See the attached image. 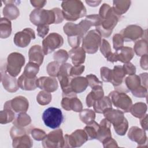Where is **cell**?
Masks as SVG:
<instances>
[{
  "mask_svg": "<svg viewBox=\"0 0 148 148\" xmlns=\"http://www.w3.org/2000/svg\"><path fill=\"white\" fill-rule=\"evenodd\" d=\"M92 23L87 19L82 20L78 24L67 23L64 25L63 30L68 36V43L72 48L79 46L81 39L87 34Z\"/></svg>",
  "mask_w": 148,
  "mask_h": 148,
  "instance_id": "3",
  "label": "cell"
},
{
  "mask_svg": "<svg viewBox=\"0 0 148 148\" xmlns=\"http://www.w3.org/2000/svg\"><path fill=\"white\" fill-rule=\"evenodd\" d=\"M99 16L102 21L101 24L96 27V29L100 32L102 36L109 38L121 16L116 14L112 8L107 3H103L101 6Z\"/></svg>",
  "mask_w": 148,
  "mask_h": 148,
  "instance_id": "2",
  "label": "cell"
},
{
  "mask_svg": "<svg viewBox=\"0 0 148 148\" xmlns=\"http://www.w3.org/2000/svg\"><path fill=\"white\" fill-rule=\"evenodd\" d=\"M100 32L96 29L90 31L85 35L82 40V48L88 54L95 53L102 40Z\"/></svg>",
  "mask_w": 148,
  "mask_h": 148,
  "instance_id": "6",
  "label": "cell"
},
{
  "mask_svg": "<svg viewBox=\"0 0 148 148\" xmlns=\"http://www.w3.org/2000/svg\"><path fill=\"white\" fill-rule=\"evenodd\" d=\"M101 2V1H86V3L92 7H95L98 6Z\"/></svg>",
  "mask_w": 148,
  "mask_h": 148,
  "instance_id": "60",
  "label": "cell"
},
{
  "mask_svg": "<svg viewBox=\"0 0 148 148\" xmlns=\"http://www.w3.org/2000/svg\"><path fill=\"white\" fill-rule=\"evenodd\" d=\"M61 7L64 18L68 21H76L87 13L86 9L81 1H64L61 3Z\"/></svg>",
  "mask_w": 148,
  "mask_h": 148,
  "instance_id": "4",
  "label": "cell"
},
{
  "mask_svg": "<svg viewBox=\"0 0 148 148\" xmlns=\"http://www.w3.org/2000/svg\"><path fill=\"white\" fill-rule=\"evenodd\" d=\"M14 112L10 109H4L0 112V123L2 124L10 123L14 120Z\"/></svg>",
  "mask_w": 148,
  "mask_h": 148,
  "instance_id": "41",
  "label": "cell"
},
{
  "mask_svg": "<svg viewBox=\"0 0 148 148\" xmlns=\"http://www.w3.org/2000/svg\"><path fill=\"white\" fill-rule=\"evenodd\" d=\"M100 51L101 53L103 54V56L107 58L112 53V50H111V47L106 40L103 39L101 40V45H100Z\"/></svg>",
  "mask_w": 148,
  "mask_h": 148,
  "instance_id": "45",
  "label": "cell"
},
{
  "mask_svg": "<svg viewBox=\"0 0 148 148\" xmlns=\"http://www.w3.org/2000/svg\"><path fill=\"white\" fill-rule=\"evenodd\" d=\"M68 54L74 66L80 65L85 61L86 52L82 47L72 48L69 50Z\"/></svg>",
  "mask_w": 148,
  "mask_h": 148,
  "instance_id": "26",
  "label": "cell"
},
{
  "mask_svg": "<svg viewBox=\"0 0 148 148\" xmlns=\"http://www.w3.org/2000/svg\"><path fill=\"white\" fill-rule=\"evenodd\" d=\"M31 135L34 139L38 141L43 140L47 135L44 131L39 128L32 129Z\"/></svg>",
  "mask_w": 148,
  "mask_h": 148,
  "instance_id": "47",
  "label": "cell"
},
{
  "mask_svg": "<svg viewBox=\"0 0 148 148\" xmlns=\"http://www.w3.org/2000/svg\"><path fill=\"white\" fill-rule=\"evenodd\" d=\"M103 114L105 118L113 125L114 128L120 125L126 119L124 116L123 112L120 110L113 109L112 108L106 109L103 112Z\"/></svg>",
  "mask_w": 148,
  "mask_h": 148,
  "instance_id": "20",
  "label": "cell"
},
{
  "mask_svg": "<svg viewBox=\"0 0 148 148\" xmlns=\"http://www.w3.org/2000/svg\"><path fill=\"white\" fill-rule=\"evenodd\" d=\"M37 87L44 91L52 92L56 91L58 87L57 80L54 77L43 76L36 80Z\"/></svg>",
  "mask_w": 148,
  "mask_h": 148,
  "instance_id": "21",
  "label": "cell"
},
{
  "mask_svg": "<svg viewBox=\"0 0 148 148\" xmlns=\"http://www.w3.org/2000/svg\"><path fill=\"white\" fill-rule=\"evenodd\" d=\"M79 117L80 120L87 125L94 121L95 118V113L94 111L91 109H85L80 112Z\"/></svg>",
  "mask_w": 148,
  "mask_h": 148,
  "instance_id": "40",
  "label": "cell"
},
{
  "mask_svg": "<svg viewBox=\"0 0 148 148\" xmlns=\"http://www.w3.org/2000/svg\"><path fill=\"white\" fill-rule=\"evenodd\" d=\"M112 124L106 118L102 119L99 124L96 139L102 142L106 139L112 136L110 127Z\"/></svg>",
  "mask_w": 148,
  "mask_h": 148,
  "instance_id": "24",
  "label": "cell"
},
{
  "mask_svg": "<svg viewBox=\"0 0 148 148\" xmlns=\"http://www.w3.org/2000/svg\"><path fill=\"white\" fill-rule=\"evenodd\" d=\"M147 111V105L143 102H138L132 105L130 112L135 117L140 119L145 116Z\"/></svg>",
  "mask_w": 148,
  "mask_h": 148,
  "instance_id": "35",
  "label": "cell"
},
{
  "mask_svg": "<svg viewBox=\"0 0 148 148\" xmlns=\"http://www.w3.org/2000/svg\"><path fill=\"white\" fill-rule=\"evenodd\" d=\"M30 3L32 6L36 8V9H42L47 3L46 1H31Z\"/></svg>",
  "mask_w": 148,
  "mask_h": 148,
  "instance_id": "56",
  "label": "cell"
},
{
  "mask_svg": "<svg viewBox=\"0 0 148 148\" xmlns=\"http://www.w3.org/2000/svg\"><path fill=\"white\" fill-rule=\"evenodd\" d=\"M72 66L69 63H64L61 65L57 77L62 90V95L76 94L71 88V82L73 79L70 73Z\"/></svg>",
  "mask_w": 148,
  "mask_h": 148,
  "instance_id": "7",
  "label": "cell"
},
{
  "mask_svg": "<svg viewBox=\"0 0 148 148\" xmlns=\"http://www.w3.org/2000/svg\"><path fill=\"white\" fill-rule=\"evenodd\" d=\"M3 3L5 4V6L3 9V14L4 17L9 20H15L20 14V12L16 5L17 3H20L18 1H5Z\"/></svg>",
  "mask_w": 148,
  "mask_h": 148,
  "instance_id": "23",
  "label": "cell"
},
{
  "mask_svg": "<svg viewBox=\"0 0 148 148\" xmlns=\"http://www.w3.org/2000/svg\"><path fill=\"white\" fill-rule=\"evenodd\" d=\"M134 51L138 56H142L147 53V40L142 39L136 41L134 47Z\"/></svg>",
  "mask_w": 148,
  "mask_h": 148,
  "instance_id": "37",
  "label": "cell"
},
{
  "mask_svg": "<svg viewBox=\"0 0 148 148\" xmlns=\"http://www.w3.org/2000/svg\"><path fill=\"white\" fill-rule=\"evenodd\" d=\"M124 41L132 42L143 36L144 31L142 28L136 25H130L120 32Z\"/></svg>",
  "mask_w": 148,
  "mask_h": 148,
  "instance_id": "18",
  "label": "cell"
},
{
  "mask_svg": "<svg viewBox=\"0 0 148 148\" xmlns=\"http://www.w3.org/2000/svg\"><path fill=\"white\" fill-rule=\"evenodd\" d=\"M117 61L123 63L129 62L134 56V51L131 47L123 46L114 52Z\"/></svg>",
  "mask_w": 148,
  "mask_h": 148,
  "instance_id": "27",
  "label": "cell"
},
{
  "mask_svg": "<svg viewBox=\"0 0 148 148\" xmlns=\"http://www.w3.org/2000/svg\"><path fill=\"white\" fill-rule=\"evenodd\" d=\"M10 134L11 138L13 139L16 137L27 134V129L24 128V127H19L14 125L10 130Z\"/></svg>",
  "mask_w": 148,
  "mask_h": 148,
  "instance_id": "46",
  "label": "cell"
},
{
  "mask_svg": "<svg viewBox=\"0 0 148 148\" xmlns=\"http://www.w3.org/2000/svg\"><path fill=\"white\" fill-rule=\"evenodd\" d=\"M108 97L114 106L120 110L124 113L130 112L132 105V102L131 99L125 93L113 91L109 93Z\"/></svg>",
  "mask_w": 148,
  "mask_h": 148,
  "instance_id": "9",
  "label": "cell"
},
{
  "mask_svg": "<svg viewBox=\"0 0 148 148\" xmlns=\"http://www.w3.org/2000/svg\"><path fill=\"white\" fill-rule=\"evenodd\" d=\"M101 77L102 80L105 82H110L112 76V70L107 67H102L101 68Z\"/></svg>",
  "mask_w": 148,
  "mask_h": 148,
  "instance_id": "49",
  "label": "cell"
},
{
  "mask_svg": "<svg viewBox=\"0 0 148 148\" xmlns=\"http://www.w3.org/2000/svg\"><path fill=\"white\" fill-rule=\"evenodd\" d=\"M35 38L34 31L30 28H26L23 31L17 32L14 36V44L20 47H25L31 42L32 39Z\"/></svg>",
  "mask_w": 148,
  "mask_h": 148,
  "instance_id": "16",
  "label": "cell"
},
{
  "mask_svg": "<svg viewBox=\"0 0 148 148\" xmlns=\"http://www.w3.org/2000/svg\"><path fill=\"white\" fill-rule=\"evenodd\" d=\"M123 68L126 73V75H133L136 73V67L130 62L125 63Z\"/></svg>",
  "mask_w": 148,
  "mask_h": 148,
  "instance_id": "53",
  "label": "cell"
},
{
  "mask_svg": "<svg viewBox=\"0 0 148 148\" xmlns=\"http://www.w3.org/2000/svg\"><path fill=\"white\" fill-rule=\"evenodd\" d=\"M24 64L25 57L23 54L17 52L12 53L7 58L6 71L10 75L15 77L20 73Z\"/></svg>",
  "mask_w": 148,
  "mask_h": 148,
  "instance_id": "8",
  "label": "cell"
},
{
  "mask_svg": "<svg viewBox=\"0 0 148 148\" xmlns=\"http://www.w3.org/2000/svg\"><path fill=\"white\" fill-rule=\"evenodd\" d=\"M112 103L110 98L103 97L101 99L94 102L93 104L94 110L98 113H103V112L108 108H112Z\"/></svg>",
  "mask_w": 148,
  "mask_h": 148,
  "instance_id": "31",
  "label": "cell"
},
{
  "mask_svg": "<svg viewBox=\"0 0 148 148\" xmlns=\"http://www.w3.org/2000/svg\"><path fill=\"white\" fill-rule=\"evenodd\" d=\"M39 70V66L38 65L32 62H29L25 66L23 74L28 78L33 79L36 77V75L38 73Z\"/></svg>",
  "mask_w": 148,
  "mask_h": 148,
  "instance_id": "36",
  "label": "cell"
},
{
  "mask_svg": "<svg viewBox=\"0 0 148 148\" xmlns=\"http://www.w3.org/2000/svg\"><path fill=\"white\" fill-rule=\"evenodd\" d=\"M61 105L64 109L73 110L76 112H80L83 109L82 103L80 100L77 98L76 94L62 95Z\"/></svg>",
  "mask_w": 148,
  "mask_h": 148,
  "instance_id": "17",
  "label": "cell"
},
{
  "mask_svg": "<svg viewBox=\"0 0 148 148\" xmlns=\"http://www.w3.org/2000/svg\"><path fill=\"white\" fill-rule=\"evenodd\" d=\"M91 88V91L86 97V104L88 107L92 106L95 101L99 100L104 97L102 86H97Z\"/></svg>",
  "mask_w": 148,
  "mask_h": 148,
  "instance_id": "28",
  "label": "cell"
},
{
  "mask_svg": "<svg viewBox=\"0 0 148 148\" xmlns=\"http://www.w3.org/2000/svg\"><path fill=\"white\" fill-rule=\"evenodd\" d=\"M102 143H103L104 147H118L117 142L113 138H112V137L106 139Z\"/></svg>",
  "mask_w": 148,
  "mask_h": 148,
  "instance_id": "55",
  "label": "cell"
},
{
  "mask_svg": "<svg viewBox=\"0 0 148 148\" xmlns=\"http://www.w3.org/2000/svg\"><path fill=\"white\" fill-rule=\"evenodd\" d=\"M38 35L40 38H45L49 31V26L48 25H42L37 26Z\"/></svg>",
  "mask_w": 148,
  "mask_h": 148,
  "instance_id": "54",
  "label": "cell"
},
{
  "mask_svg": "<svg viewBox=\"0 0 148 148\" xmlns=\"http://www.w3.org/2000/svg\"><path fill=\"white\" fill-rule=\"evenodd\" d=\"M131 3V1H113L112 8L116 14L121 16L128 10Z\"/></svg>",
  "mask_w": 148,
  "mask_h": 148,
  "instance_id": "32",
  "label": "cell"
},
{
  "mask_svg": "<svg viewBox=\"0 0 148 148\" xmlns=\"http://www.w3.org/2000/svg\"><path fill=\"white\" fill-rule=\"evenodd\" d=\"M12 139L14 147H31L33 145L32 139L27 134L16 137Z\"/></svg>",
  "mask_w": 148,
  "mask_h": 148,
  "instance_id": "33",
  "label": "cell"
},
{
  "mask_svg": "<svg viewBox=\"0 0 148 148\" xmlns=\"http://www.w3.org/2000/svg\"><path fill=\"white\" fill-rule=\"evenodd\" d=\"M126 73L123 66H114L112 70V76L110 82L112 83L116 91L121 92H128L129 90L125 83V77Z\"/></svg>",
  "mask_w": 148,
  "mask_h": 148,
  "instance_id": "10",
  "label": "cell"
},
{
  "mask_svg": "<svg viewBox=\"0 0 148 148\" xmlns=\"http://www.w3.org/2000/svg\"><path fill=\"white\" fill-rule=\"evenodd\" d=\"M140 123L144 130H147V114H146L140 119Z\"/></svg>",
  "mask_w": 148,
  "mask_h": 148,
  "instance_id": "59",
  "label": "cell"
},
{
  "mask_svg": "<svg viewBox=\"0 0 148 148\" xmlns=\"http://www.w3.org/2000/svg\"><path fill=\"white\" fill-rule=\"evenodd\" d=\"M31 122V119L28 114L25 113H19L14 119L13 124L17 127H24L29 125Z\"/></svg>",
  "mask_w": 148,
  "mask_h": 148,
  "instance_id": "39",
  "label": "cell"
},
{
  "mask_svg": "<svg viewBox=\"0 0 148 148\" xmlns=\"http://www.w3.org/2000/svg\"><path fill=\"white\" fill-rule=\"evenodd\" d=\"M88 86V81L84 77H75L72 79L71 82V88L76 94L82 92Z\"/></svg>",
  "mask_w": 148,
  "mask_h": 148,
  "instance_id": "30",
  "label": "cell"
},
{
  "mask_svg": "<svg viewBox=\"0 0 148 148\" xmlns=\"http://www.w3.org/2000/svg\"><path fill=\"white\" fill-rule=\"evenodd\" d=\"M128 136L130 140L138 144V147L144 146L145 144L147 145V139L145 130L138 127H132L129 130Z\"/></svg>",
  "mask_w": 148,
  "mask_h": 148,
  "instance_id": "22",
  "label": "cell"
},
{
  "mask_svg": "<svg viewBox=\"0 0 148 148\" xmlns=\"http://www.w3.org/2000/svg\"><path fill=\"white\" fill-rule=\"evenodd\" d=\"M113 48L114 50H116V51L123 47L124 39L120 34H117L113 36Z\"/></svg>",
  "mask_w": 148,
  "mask_h": 148,
  "instance_id": "48",
  "label": "cell"
},
{
  "mask_svg": "<svg viewBox=\"0 0 148 148\" xmlns=\"http://www.w3.org/2000/svg\"><path fill=\"white\" fill-rule=\"evenodd\" d=\"M36 101L39 105H46L49 104L51 101V94L46 91H41L36 97Z\"/></svg>",
  "mask_w": 148,
  "mask_h": 148,
  "instance_id": "42",
  "label": "cell"
},
{
  "mask_svg": "<svg viewBox=\"0 0 148 148\" xmlns=\"http://www.w3.org/2000/svg\"><path fill=\"white\" fill-rule=\"evenodd\" d=\"M84 71V66L82 65L72 66L71 69V75L72 77L80 75Z\"/></svg>",
  "mask_w": 148,
  "mask_h": 148,
  "instance_id": "52",
  "label": "cell"
},
{
  "mask_svg": "<svg viewBox=\"0 0 148 148\" xmlns=\"http://www.w3.org/2000/svg\"><path fill=\"white\" fill-rule=\"evenodd\" d=\"M140 66L142 69H143L145 70L147 69V67H148V65H147V54H145V55L142 56V57L140 59Z\"/></svg>",
  "mask_w": 148,
  "mask_h": 148,
  "instance_id": "58",
  "label": "cell"
},
{
  "mask_svg": "<svg viewBox=\"0 0 148 148\" xmlns=\"http://www.w3.org/2000/svg\"><path fill=\"white\" fill-rule=\"evenodd\" d=\"M42 120L46 126L52 129H56L59 128L62 123L64 116L60 109L50 107L43 112Z\"/></svg>",
  "mask_w": 148,
  "mask_h": 148,
  "instance_id": "5",
  "label": "cell"
},
{
  "mask_svg": "<svg viewBox=\"0 0 148 148\" xmlns=\"http://www.w3.org/2000/svg\"><path fill=\"white\" fill-rule=\"evenodd\" d=\"M64 19L62 10L58 8L51 10L35 9L29 15L30 21L36 26L59 24L62 22Z\"/></svg>",
  "mask_w": 148,
  "mask_h": 148,
  "instance_id": "1",
  "label": "cell"
},
{
  "mask_svg": "<svg viewBox=\"0 0 148 148\" xmlns=\"http://www.w3.org/2000/svg\"><path fill=\"white\" fill-rule=\"evenodd\" d=\"M37 79L36 77L33 79H30L26 77L24 74H22L17 80L18 87L23 90H34L37 87L36 83Z\"/></svg>",
  "mask_w": 148,
  "mask_h": 148,
  "instance_id": "29",
  "label": "cell"
},
{
  "mask_svg": "<svg viewBox=\"0 0 148 148\" xmlns=\"http://www.w3.org/2000/svg\"><path fill=\"white\" fill-rule=\"evenodd\" d=\"M69 58L68 53L63 49H60L54 53V60L60 63L61 65L65 63Z\"/></svg>",
  "mask_w": 148,
  "mask_h": 148,
  "instance_id": "43",
  "label": "cell"
},
{
  "mask_svg": "<svg viewBox=\"0 0 148 148\" xmlns=\"http://www.w3.org/2000/svg\"><path fill=\"white\" fill-rule=\"evenodd\" d=\"M86 77L88 81V86H90L91 88L97 86H102V82H101L95 75L93 74H90L87 75Z\"/></svg>",
  "mask_w": 148,
  "mask_h": 148,
  "instance_id": "50",
  "label": "cell"
},
{
  "mask_svg": "<svg viewBox=\"0 0 148 148\" xmlns=\"http://www.w3.org/2000/svg\"><path fill=\"white\" fill-rule=\"evenodd\" d=\"M139 77L140 79L141 85L145 88H147V73H144L139 75Z\"/></svg>",
  "mask_w": 148,
  "mask_h": 148,
  "instance_id": "57",
  "label": "cell"
},
{
  "mask_svg": "<svg viewBox=\"0 0 148 148\" xmlns=\"http://www.w3.org/2000/svg\"><path fill=\"white\" fill-rule=\"evenodd\" d=\"M128 123L127 119L124 121L123 123H121L119 126L114 128L115 132L119 135H124L128 130Z\"/></svg>",
  "mask_w": 148,
  "mask_h": 148,
  "instance_id": "51",
  "label": "cell"
},
{
  "mask_svg": "<svg viewBox=\"0 0 148 148\" xmlns=\"http://www.w3.org/2000/svg\"><path fill=\"white\" fill-rule=\"evenodd\" d=\"M1 80L4 88L9 92H14L17 91L19 88L17 80L6 72L5 65L4 69L1 68Z\"/></svg>",
  "mask_w": 148,
  "mask_h": 148,
  "instance_id": "19",
  "label": "cell"
},
{
  "mask_svg": "<svg viewBox=\"0 0 148 148\" xmlns=\"http://www.w3.org/2000/svg\"><path fill=\"white\" fill-rule=\"evenodd\" d=\"M125 83L133 95L138 98L147 97V88L141 85L140 79L138 75H130L125 79Z\"/></svg>",
  "mask_w": 148,
  "mask_h": 148,
  "instance_id": "11",
  "label": "cell"
},
{
  "mask_svg": "<svg viewBox=\"0 0 148 148\" xmlns=\"http://www.w3.org/2000/svg\"><path fill=\"white\" fill-rule=\"evenodd\" d=\"M61 64L54 61L48 64L46 69L47 73L53 77H57Z\"/></svg>",
  "mask_w": 148,
  "mask_h": 148,
  "instance_id": "44",
  "label": "cell"
},
{
  "mask_svg": "<svg viewBox=\"0 0 148 148\" xmlns=\"http://www.w3.org/2000/svg\"><path fill=\"white\" fill-rule=\"evenodd\" d=\"M64 43V39L60 34L53 32L46 37L42 42V50L45 55H47L60 47Z\"/></svg>",
  "mask_w": 148,
  "mask_h": 148,
  "instance_id": "12",
  "label": "cell"
},
{
  "mask_svg": "<svg viewBox=\"0 0 148 148\" xmlns=\"http://www.w3.org/2000/svg\"><path fill=\"white\" fill-rule=\"evenodd\" d=\"M64 138L61 129L55 130L49 132L42 140L44 147H63Z\"/></svg>",
  "mask_w": 148,
  "mask_h": 148,
  "instance_id": "14",
  "label": "cell"
},
{
  "mask_svg": "<svg viewBox=\"0 0 148 148\" xmlns=\"http://www.w3.org/2000/svg\"><path fill=\"white\" fill-rule=\"evenodd\" d=\"M64 138L65 147H80L88 140L86 132L81 129L76 130L69 135L66 134Z\"/></svg>",
  "mask_w": 148,
  "mask_h": 148,
  "instance_id": "13",
  "label": "cell"
},
{
  "mask_svg": "<svg viewBox=\"0 0 148 148\" xmlns=\"http://www.w3.org/2000/svg\"><path fill=\"white\" fill-rule=\"evenodd\" d=\"M99 127V124H98L95 121L91 123L90 124H87V125L84 127V130L87 135L88 140L96 139Z\"/></svg>",
  "mask_w": 148,
  "mask_h": 148,
  "instance_id": "38",
  "label": "cell"
},
{
  "mask_svg": "<svg viewBox=\"0 0 148 148\" xmlns=\"http://www.w3.org/2000/svg\"><path fill=\"white\" fill-rule=\"evenodd\" d=\"M29 103L27 99L23 96L16 97L8 101L4 104V109H10L17 113H25L28 109Z\"/></svg>",
  "mask_w": 148,
  "mask_h": 148,
  "instance_id": "15",
  "label": "cell"
},
{
  "mask_svg": "<svg viewBox=\"0 0 148 148\" xmlns=\"http://www.w3.org/2000/svg\"><path fill=\"white\" fill-rule=\"evenodd\" d=\"M12 33V24L10 21L5 18L2 17L0 21V37L2 39L8 38Z\"/></svg>",
  "mask_w": 148,
  "mask_h": 148,
  "instance_id": "34",
  "label": "cell"
},
{
  "mask_svg": "<svg viewBox=\"0 0 148 148\" xmlns=\"http://www.w3.org/2000/svg\"><path fill=\"white\" fill-rule=\"evenodd\" d=\"M29 62H32L40 66L43 61L44 53L39 45H34L32 46L28 51Z\"/></svg>",
  "mask_w": 148,
  "mask_h": 148,
  "instance_id": "25",
  "label": "cell"
}]
</instances>
